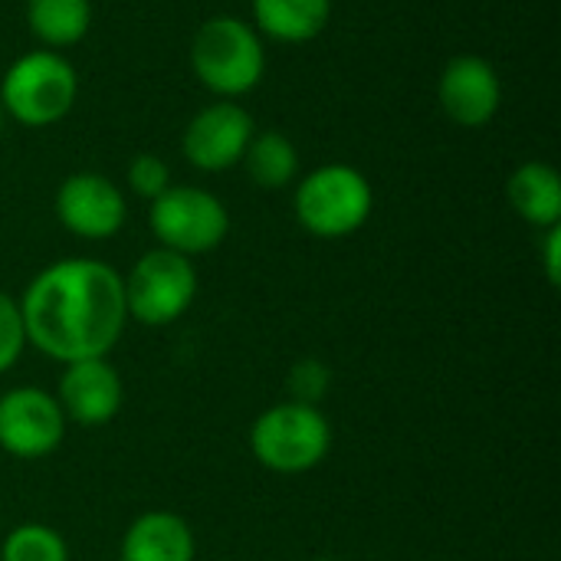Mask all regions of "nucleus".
Segmentation results:
<instances>
[{
	"label": "nucleus",
	"instance_id": "obj_4",
	"mask_svg": "<svg viewBox=\"0 0 561 561\" xmlns=\"http://www.w3.org/2000/svg\"><path fill=\"white\" fill-rule=\"evenodd\" d=\"M293 210L306 233L319 240H342L368 224L375 210V191L358 168L335 161L299 178Z\"/></svg>",
	"mask_w": 561,
	"mask_h": 561
},
{
	"label": "nucleus",
	"instance_id": "obj_23",
	"mask_svg": "<svg viewBox=\"0 0 561 561\" xmlns=\"http://www.w3.org/2000/svg\"><path fill=\"white\" fill-rule=\"evenodd\" d=\"M3 128H7V112L0 108V138H3Z\"/></svg>",
	"mask_w": 561,
	"mask_h": 561
},
{
	"label": "nucleus",
	"instance_id": "obj_12",
	"mask_svg": "<svg viewBox=\"0 0 561 561\" xmlns=\"http://www.w3.org/2000/svg\"><path fill=\"white\" fill-rule=\"evenodd\" d=\"M437 99L444 115L460 128H483L496 118L503 105V82L493 62L463 53L454 56L437 82Z\"/></svg>",
	"mask_w": 561,
	"mask_h": 561
},
{
	"label": "nucleus",
	"instance_id": "obj_10",
	"mask_svg": "<svg viewBox=\"0 0 561 561\" xmlns=\"http://www.w3.org/2000/svg\"><path fill=\"white\" fill-rule=\"evenodd\" d=\"M56 220L79 240H112L128 220L122 187L99 171H76L56 191Z\"/></svg>",
	"mask_w": 561,
	"mask_h": 561
},
{
	"label": "nucleus",
	"instance_id": "obj_22",
	"mask_svg": "<svg viewBox=\"0 0 561 561\" xmlns=\"http://www.w3.org/2000/svg\"><path fill=\"white\" fill-rule=\"evenodd\" d=\"M542 270H546V279L552 286L561 283V224L549 227L546 237H542Z\"/></svg>",
	"mask_w": 561,
	"mask_h": 561
},
{
	"label": "nucleus",
	"instance_id": "obj_19",
	"mask_svg": "<svg viewBox=\"0 0 561 561\" xmlns=\"http://www.w3.org/2000/svg\"><path fill=\"white\" fill-rule=\"evenodd\" d=\"M286 391H289L286 401L319 408L332 391V368L319 358H299L286 375Z\"/></svg>",
	"mask_w": 561,
	"mask_h": 561
},
{
	"label": "nucleus",
	"instance_id": "obj_11",
	"mask_svg": "<svg viewBox=\"0 0 561 561\" xmlns=\"http://www.w3.org/2000/svg\"><path fill=\"white\" fill-rule=\"evenodd\" d=\"M53 398L62 408L66 424L105 427L125 404V385L108 358H85L62 365Z\"/></svg>",
	"mask_w": 561,
	"mask_h": 561
},
{
	"label": "nucleus",
	"instance_id": "obj_17",
	"mask_svg": "<svg viewBox=\"0 0 561 561\" xmlns=\"http://www.w3.org/2000/svg\"><path fill=\"white\" fill-rule=\"evenodd\" d=\"M250 181L263 191H283L299 178V151L283 131H253L243 161Z\"/></svg>",
	"mask_w": 561,
	"mask_h": 561
},
{
	"label": "nucleus",
	"instance_id": "obj_6",
	"mask_svg": "<svg viewBox=\"0 0 561 561\" xmlns=\"http://www.w3.org/2000/svg\"><path fill=\"white\" fill-rule=\"evenodd\" d=\"M125 286V309L128 322L164 329L187 316V309L197 299V270L194 260L154 247L141 253L131 270L122 276Z\"/></svg>",
	"mask_w": 561,
	"mask_h": 561
},
{
	"label": "nucleus",
	"instance_id": "obj_7",
	"mask_svg": "<svg viewBox=\"0 0 561 561\" xmlns=\"http://www.w3.org/2000/svg\"><path fill=\"white\" fill-rule=\"evenodd\" d=\"M148 227L158 247L174 250L187 260L214 253L230 233L227 204L207 187L171 184L148 207Z\"/></svg>",
	"mask_w": 561,
	"mask_h": 561
},
{
	"label": "nucleus",
	"instance_id": "obj_21",
	"mask_svg": "<svg viewBox=\"0 0 561 561\" xmlns=\"http://www.w3.org/2000/svg\"><path fill=\"white\" fill-rule=\"evenodd\" d=\"M26 348V335H23V319H20V306L10 293L0 289V375H7Z\"/></svg>",
	"mask_w": 561,
	"mask_h": 561
},
{
	"label": "nucleus",
	"instance_id": "obj_3",
	"mask_svg": "<svg viewBox=\"0 0 561 561\" xmlns=\"http://www.w3.org/2000/svg\"><path fill=\"white\" fill-rule=\"evenodd\" d=\"M247 440L253 460L263 470L279 477H299L325 463L332 450V424L322 408L279 401L256 414Z\"/></svg>",
	"mask_w": 561,
	"mask_h": 561
},
{
	"label": "nucleus",
	"instance_id": "obj_8",
	"mask_svg": "<svg viewBox=\"0 0 561 561\" xmlns=\"http://www.w3.org/2000/svg\"><path fill=\"white\" fill-rule=\"evenodd\" d=\"M66 417L53 391L20 385L0 394V450L13 460H43L66 440Z\"/></svg>",
	"mask_w": 561,
	"mask_h": 561
},
{
	"label": "nucleus",
	"instance_id": "obj_5",
	"mask_svg": "<svg viewBox=\"0 0 561 561\" xmlns=\"http://www.w3.org/2000/svg\"><path fill=\"white\" fill-rule=\"evenodd\" d=\"M79 95V76L62 53L33 49L10 62L0 79V108L26 128L62 122Z\"/></svg>",
	"mask_w": 561,
	"mask_h": 561
},
{
	"label": "nucleus",
	"instance_id": "obj_24",
	"mask_svg": "<svg viewBox=\"0 0 561 561\" xmlns=\"http://www.w3.org/2000/svg\"><path fill=\"white\" fill-rule=\"evenodd\" d=\"M316 561H342V559H316Z\"/></svg>",
	"mask_w": 561,
	"mask_h": 561
},
{
	"label": "nucleus",
	"instance_id": "obj_18",
	"mask_svg": "<svg viewBox=\"0 0 561 561\" xmlns=\"http://www.w3.org/2000/svg\"><path fill=\"white\" fill-rule=\"evenodd\" d=\"M0 561H69V546L59 529L23 523L0 539Z\"/></svg>",
	"mask_w": 561,
	"mask_h": 561
},
{
	"label": "nucleus",
	"instance_id": "obj_16",
	"mask_svg": "<svg viewBox=\"0 0 561 561\" xmlns=\"http://www.w3.org/2000/svg\"><path fill=\"white\" fill-rule=\"evenodd\" d=\"M26 26L46 49L76 46L92 26L89 0H26Z\"/></svg>",
	"mask_w": 561,
	"mask_h": 561
},
{
	"label": "nucleus",
	"instance_id": "obj_2",
	"mask_svg": "<svg viewBox=\"0 0 561 561\" xmlns=\"http://www.w3.org/2000/svg\"><path fill=\"white\" fill-rule=\"evenodd\" d=\"M191 69L217 99H240L266 76V49L260 33L230 13L204 20L191 39Z\"/></svg>",
	"mask_w": 561,
	"mask_h": 561
},
{
	"label": "nucleus",
	"instance_id": "obj_1",
	"mask_svg": "<svg viewBox=\"0 0 561 561\" xmlns=\"http://www.w3.org/2000/svg\"><path fill=\"white\" fill-rule=\"evenodd\" d=\"M16 306L26 345L59 365L108 358L128 325L122 273L92 256L43 266Z\"/></svg>",
	"mask_w": 561,
	"mask_h": 561
},
{
	"label": "nucleus",
	"instance_id": "obj_13",
	"mask_svg": "<svg viewBox=\"0 0 561 561\" xmlns=\"http://www.w3.org/2000/svg\"><path fill=\"white\" fill-rule=\"evenodd\" d=\"M197 539L184 516L171 510H148L122 533L118 561H194Z\"/></svg>",
	"mask_w": 561,
	"mask_h": 561
},
{
	"label": "nucleus",
	"instance_id": "obj_9",
	"mask_svg": "<svg viewBox=\"0 0 561 561\" xmlns=\"http://www.w3.org/2000/svg\"><path fill=\"white\" fill-rule=\"evenodd\" d=\"M253 115L233 102V99H217L204 105L184 128L181 135V151L187 164H194L204 174H220L230 171L233 164L243 161V151L253 138Z\"/></svg>",
	"mask_w": 561,
	"mask_h": 561
},
{
	"label": "nucleus",
	"instance_id": "obj_14",
	"mask_svg": "<svg viewBox=\"0 0 561 561\" xmlns=\"http://www.w3.org/2000/svg\"><path fill=\"white\" fill-rule=\"evenodd\" d=\"M506 197L510 207L539 230L561 224V178L546 161H523L506 181Z\"/></svg>",
	"mask_w": 561,
	"mask_h": 561
},
{
	"label": "nucleus",
	"instance_id": "obj_15",
	"mask_svg": "<svg viewBox=\"0 0 561 561\" xmlns=\"http://www.w3.org/2000/svg\"><path fill=\"white\" fill-rule=\"evenodd\" d=\"M332 16V0H253V30L276 43H309Z\"/></svg>",
	"mask_w": 561,
	"mask_h": 561
},
{
	"label": "nucleus",
	"instance_id": "obj_20",
	"mask_svg": "<svg viewBox=\"0 0 561 561\" xmlns=\"http://www.w3.org/2000/svg\"><path fill=\"white\" fill-rule=\"evenodd\" d=\"M125 181H128V191L135 197H145L151 204L158 194H164L171 187V168H168V161L161 154L145 151V154H135L128 161Z\"/></svg>",
	"mask_w": 561,
	"mask_h": 561
}]
</instances>
